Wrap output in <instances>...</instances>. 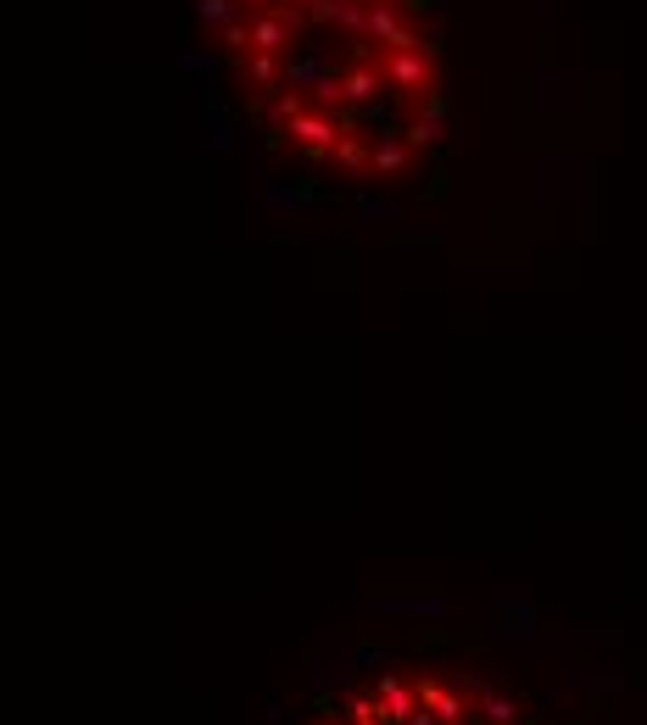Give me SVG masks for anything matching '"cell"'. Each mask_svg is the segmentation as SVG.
I'll list each match as a JSON object with an SVG mask.
<instances>
[{"instance_id":"6da1fadb","label":"cell","mask_w":647,"mask_h":725,"mask_svg":"<svg viewBox=\"0 0 647 725\" xmlns=\"http://www.w3.org/2000/svg\"><path fill=\"white\" fill-rule=\"evenodd\" d=\"M257 129L341 178H397L441 140L424 0H196Z\"/></svg>"},{"instance_id":"7a4b0ae2","label":"cell","mask_w":647,"mask_h":725,"mask_svg":"<svg viewBox=\"0 0 647 725\" xmlns=\"http://www.w3.org/2000/svg\"><path fill=\"white\" fill-rule=\"evenodd\" d=\"M486 719H497V725H508V719H514V703H508L503 692H492V697H486Z\"/></svg>"}]
</instances>
